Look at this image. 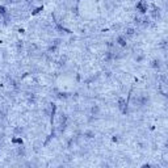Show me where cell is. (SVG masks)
<instances>
[{
    "label": "cell",
    "mask_w": 168,
    "mask_h": 168,
    "mask_svg": "<svg viewBox=\"0 0 168 168\" xmlns=\"http://www.w3.org/2000/svg\"><path fill=\"white\" fill-rule=\"evenodd\" d=\"M130 100H131V105H133L135 109H146L151 104V96L146 92L135 94L133 97H131V94H129V99H128L129 103H130Z\"/></svg>",
    "instance_id": "6da1fadb"
},
{
    "label": "cell",
    "mask_w": 168,
    "mask_h": 168,
    "mask_svg": "<svg viewBox=\"0 0 168 168\" xmlns=\"http://www.w3.org/2000/svg\"><path fill=\"white\" fill-rule=\"evenodd\" d=\"M68 124H70V117H68L67 113H61L58 116V121H57V126H55V130L58 131L59 134H63L68 128Z\"/></svg>",
    "instance_id": "7a4b0ae2"
},
{
    "label": "cell",
    "mask_w": 168,
    "mask_h": 168,
    "mask_svg": "<svg viewBox=\"0 0 168 168\" xmlns=\"http://www.w3.org/2000/svg\"><path fill=\"white\" fill-rule=\"evenodd\" d=\"M149 9H150V16L149 17L152 21H160L162 20V8L160 7H156L155 4H151L149 5Z\"/></svg>",
    "instance_id": "3957f363"
},
{
    "label": "cell",
    "mask_w": 168,
    "mask_h": 168,
    "mask_svg": "<svg viewBox=\"0 0 168 168\" xmlns=\"http://www.w3.org/2000/svg\"><path fill=\"white\" fill-rule=\"evenodd\" d=\"M163 67H164V62H163V59L160 57H154L150 61V68H152L154 71L160 72L163 70Z\"/></svg>",
    "instance_id": "277c9868"
},
{
    "label": "cell",
    "mask_w": 168,
    "mask_h": 168,
    "mask_svg": "<svg viewBox=\"0 0 168 168\" xmlns=\"http://www.w3.org/2000/svg\"><path fill=\"white\" fill-rule=\"evenodd\" d=\"M101 113H103V110H101V107H100L99 104H92L88 109V114H89V117H91V120L100 118Z\"/></svg>",
    "instance_id": "5b68a950"
},
{
    "label": "cell",
    "mask_w": 168,
    "mask_h": 168,
    "mask_svg": "<svg viewBox=\"0 0 168 168\" xmlns=\"http://www.w3.org/2000/svg\"><path fill=\"white\" fill-rule=\"evenodd\" d=\"M117 108L120 109V112L122 114H126V113H128V110H129V101H128V100H125L124 97H118Z\"/></svg>",
    "instance_id": "8992f818"
},
{
    "label": "cell",
    "mask_w": 168,
    "mask_h": 168,
    "mask_svg": "<svg viewBox=\"0 0 168 168\" xmlns=\"http://www.w3.org/2000/svg\"><path fill=\"white\" fill-rule=\"evenodd\" d=\"M135 9L139 12V15H147V10H149V3L146 0H139L135 5Z\"/></svg>",
    "instance_id": "52a82bcc"
},
{
    "label": "cell",
    "mask_w": 168,
    "mask_h": 168,
    "mask_svg": "<svg viewBox=\"0 0 168 168\" xmlns=\"http://www.w3.org/2000/svg\"><path fill=\"white\" fill-rule=\"evenodd\" d=\"M114 61H116L114 51L113 50H105L104 57H103V62L105 63V65H110V63H113Z\"/></svg>",
    "instance_id": "ba28073f"
},
{
    "label": "cell",
    "mask_w": 168,
    "mask_h": 168,
    "mask_svg": "<svg viewBox=\"0 0 168 168\" xmlns=\"http://www.w3.org/2000/svg\"><path fill=\"white\" fill-rule=\"evenodd\" d=\"M114 42L117 44V46L121 47V49H126V47H128V38H126L124 34H118L117 37H116Z\"/></svg>",
    "instance_id": "9c48e42d"
},
{
    "label": "cell",
    "mask_w": 168,
    "mask_h": 168,
    "mask_svg": "<svg viewBox=\"0 0 168 168\" xmlns=\"http://www.w3.org/2000/svg\"><path fill=\"white\" fill-rule=\"evenodd\" d=\"M7 80H8L9 88H12L13 91H20V83L16 79H13L12 76H7Z\"/></svg>",
    "instance_id": "30bf717a"
},
{
    "label": "cell",
    "mask_w": 168,
    "mask_h": 168,
    "mask_svg": "<svg viewBox=\"0 0 168 168\" xmlns=\"http://www.w3.org/2000/svg\"><path fill=\"white\" fill-rule=\"evenodd\" d=\"M82 136L84 139H94L96 138V131H94L93 129H86L82 133Z\"/></svg>",
    "instance_id": "8fae6325"
},
{
    "label": "cell",
    "mask_w": 168,
    "mask_h": 168,
    "mask_svg": "<svg viewBox=\"0 0 168 168\" xmlns=\"http://www.w3.org/2000/svg\"><path fill=\"white\" fill-rule=\"evenodd\" d=\"M136 34V28H134V26H128L125 30H124V36L126 37V38H133V37Z\"/></svg>",
    "instance_id": "7c38bea8"
},
{
    "label": "cell",
    "mask_w": 168,
    "mask_h": 168,
    "mask_svg": "<svg viewBox=\"0 0 168 168\" xmlns=\"http://www.w3.org/2000/svg\"><path fill=\"white\" fill-rule=\"evenodd\" d=\"M59 47H61V46L49 44V45H47V47H46V54H47V55H55L57 52L59 51Z\"/></svg>",
    "instance_id": "4fadbf2b"
},
{
    "label": "cell",
    "mask_w": 168,
    "mask_h": 168,
    "mask_svg": "<svg viewBox=\"0 0 168 168\" xmlns=\"http://www.w3.org/2000/svg\"><path fill=\"white\" fill-rule=\"evenodd\" d=\"M54 92H55V97L58 100H63V101L72 97V93H68V92H61V91H54Z\"/></svg>",
    "instance_id": "5bb4252c"
},
{
    "label": "cell",
    "mask_w": 168,
    "mask_h": 168,
    "mask_svg": "<svg viewBox=\"0 0 168 168\" xmlns=\"http://www.w3.org/2000/svg\"><path fill=\"white\" fill-rule=\"evenodd\" d=\"M16 155H17L19 158H25L26 156V149H25L24 143H21V145H19L17 147H16Z\"/></svg>",
    "instance_id": "9a60e30c"
},
{
    "label": "cell",
    "mask_w": 168,
    "mask_h": 168,
    "mask_svg": "<svg viewBox=\"0 0 168 168\" xmlns=\"http://www.w3.org/2000/svg\"><path fill=\"white\" fill-rule=\"evenodd\" d=\"M67 62H68V55H66V54H63L59 59L57 61V63H58V67L59 68H65L66 66H67Z\"/></svg>",
    "instance_id": "2e32d148"
},
{
    "label": "cell",
    "mask_w": 168,
    "mask_h": 168,
    "mask_svg": "<svg viewBox=\"0 0 168 168\" xmlns=\"http://www.w3.org/2000/svg\"><path fill=\"white\" fill-rule=\"evenodd\" d=\"M37 100H38V97H37L36 93H26V101H28L29 105H36Z\"/></svg>",
    "instance_id": "e0dca14e"
},
{
    "label": "cell",
    "mask_w": 168,
    "mask_h": 168,
    "mask_svg": "<svg viewBox=\"0 0 168 168\" xmlns=\"http://www.w3.org/2000/svg\"><path fill=\"white\" fill-rule=\"evenodd\" d=\"M146 61V55L143 54L142 51H138V52H135L134 54V62H136V63H143Z\"/></svg>",
    "instance_id": "ac0fdd59"
},
{
    "label": "cell",
    "mask_w": 168,
    "mask_h": 168,
    "mask_svg": "<svg viewBox=\"0 0 168 168\" xmlns=\"http://www.w3.org/2000/svg\"><path fill=\"white\" fill-rule=\"evenodd\" d=\"M40 50V47L37 44H34V42H30V44L28 45V47H26V51L29 52V54H34V52H37Z\"/></svg>",
    "instance_id": "d6986e66"
},
{
    "label": "cell",
    "mask_w": 168,
    "mask_h": 168,
    "mask_svg": "<svg viewBox=\"0 0 168 168\" xmlns=\"http://www.w3.org/2000/svg\"><path fill=\"white\" fill-rule=\"evenodd\" d=\"M75 143H76V136H68V138L66 139V147L68 150H71L74 146H75Z\"/></svg>",
    "instance_id": "ffe728a7"
},
{
    "label": "cell",
    "mask_w": 168,
    "mask_h": 168,
    "mask_svg": "<svg viewBox=\"0 0 168 168\" xmlns=\"http://www.w3.org/2000/svg\"><path fill=\"white\" fill-rule=\"evenodd\" d=\"M24 49H25L24 41L23 40H17V41H16V51H17L19 54H21V52L24 51Z\"/></svg>",
    "instance_id": "44dd1931"
},
{
    "label": "cell",
    "mask_w": 168,
    "mask_h": 168,
    "mask_svg": "<svg viewBox=\"0 0 168 168\" xmlns=\"http://www.w3.org/2000/svg\"><path fill=\"white\" fill-rule=\"evenodd\" d=\"M158 49H162L163 52H166V50H167V40L166 38H163L159 44H158Z\"/></svg>",
    "instance_id": "7402d4cb"
},
{
    "label": "cell",
    "mask_w": 168,
    "mask_h": 168,
    "mask_svg": "<svg viewBox=\"0 0 168 168\" xmlns=\"http://www.w3.org/2000/svg\"><path fill=\"white\" fill-rule=\"evenodd\" d=\"M24 131H25L24 126H16V128L13 129V134L19 136V135H21V134H24Z\"/></svg>",
    "instance_id": "603a6c76"
},
{
    "label": "cell",
    "mask_w": 168,
    "mask_h": 168,
    "mask_svg": "<svg viewBox=\"0 0 168 168\" xmlns=\"http://www.w3.org/2000/svg\"><path fill=\"white\" fill-rule=\"evenodd\" d=\"M121 139H122V136H121L120 134H113L112 135V142L113 143H120Z\"/></svg>",
    "instance_id": "cb8c5ba5"
},
{
    "label": "cell",
    "mask_w": 168,
    "mask_h": 168,
    "mask_svg": "<svg viewBox=\"0 0 168 168\" xmlns=\"http://www.w3.org/2000/svg\"><path fill=\"white\" fill-rule=\"evenodd\" d=\"M12 143L21 145V143H23V139H21V136H17V135H16V138H12Z\"/></svg>",
    "instance_id": "d4e9b609"
},
{
    "label": "cell",
    "mask_w": 168,
    "mask_h": 168,
    "mask_svg": "<svg viewBox=\"0 0 168 168\" xmlns=\"http://www.w3.org/2000/svg\"><path fill=\"white\" fill-rule=\"evenodd\" d=\"M42 9H44V7H38V8H36V9L33 10V12H32V16H34V15H38V13L41 12Z\"/></svg>",
    "instance_id": "484cf974"
},
{
    "label": "cell",
    "mask_w": 168,
    "mask_h": 168,
    "mask_svg": "<svg viewBox=\"0 0 168 168\" xmlns=\"http://www.w3.org/2000/svg\"><path fill=\"white\" fill-rule=\"evenodd\" d=\"M3 2L5 3V4H15L17 0H3Z\"/></svg>",
    "instance_id": "4316f807"
},
{
    "label": "cell",
    "mask_w": 168,
    "mask_h": 168,
    "mask_svg": "<svg viewBox=\"0 0 168 168\" xmlns=\"http://www.w3.org/2000/svg\"><path fill=\"white\" fill-rule=\"evenodd\" d=\"M24 2H25L26 4H28V5H33L36 0H24Z\"/></svg>",
    "instance_id": "83f0119b"
}]
</instances>
